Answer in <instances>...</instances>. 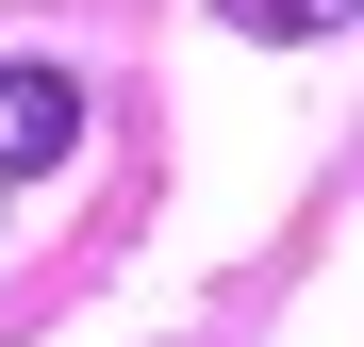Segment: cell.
Here are the masks:
<instances>
[{"label":"cell","mask_w":364,"mask_h":347,"mask_svg":"<svg viewBox=\"0 0 364 347\" xmlns=\"http://www.w3.org/2000/svg\"><path fill=\"white\" fill-rule=\"evenodd\" d=\"M67 149H83V83L50 67V50H33V67H0V182H50Z\"/></svg>","instance_id":"obj_1"},{"label":"cell","mask_w":364,"mask_h":347,"mask_svg":"<svg viewBox=\"0 0 364 347\" xmlns=\"http://www.w3.org/2000/svg\"><path fill=\"white\" fill-rule=\"evenodd\" d=\"M249 33H331V17H364V0H232Z\"/></svg>","instance_id":"obj_2"}]
</instances>
